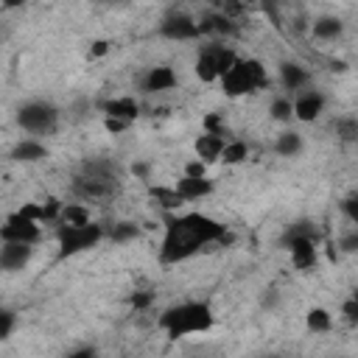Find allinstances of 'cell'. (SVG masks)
Here are the masks:
<instances>
[{
	"label": "cell",
	"instance_id": "34",
	"mask_svg": "<svg viewBox=\"0 0 358 358\" xmlns=\"http://www.w3.org/2000/svg\"><path fill=\"white\" fill-rule=\"evenodd\" d=\"M131 173H134L137 179L148 182V179H151V162H145V159H134V162H131Z\"/></svg>",
	"mask_w": 358,
	"mask_h": 358
},
{
	"label": "cell",
	"instance_id": "32",
	"mask_svg": "<svg viewBox=\"0 0 358 358\" xmlns=\"http://www.w3.org/2000/svg\"><path fill=\"white\" fill-rule=\"evenodd\" d=\"M341 316L347 319V322H358V299L355 296H347L344 302H341Z\"/></svg>",
	"mask_w": 358,
	"mask_h": 358
},
{
	"label": "cell",
	"instance_id": "7",
	"mask_svg": "<svg viewBox=\"0 0 358 358\" xmlns=\"http://www.w3.org/2000/svg\"><path fill=\"white\" fill-rule=\"evenodd\" d=\"M39 238H42V224H36V221H31V218H25L20 213L6 218V224L0 227V241L34 246V243H39Z\"/></svg>",
	"mask_w": 358,
	"mask_h": 358
},
{
	"label": "cell",
	"instance_id": "12",
	"mask_svg": "<svg viewBox=\"0 0 358 358\" xmlns=\"http://www.w3.org/2000/svg\"><path fill=\"white\" fill-rule=\"evenodd\" d=\"M179 84L176 78V70L168 67V64H157V67H148V73L143 76V90L151 92V95H159V92H171L173 87Z\"/></svg>",
	"mask_w": 358,
	"mask_h": 358
},
{
	"label": "cell",
	"instance_id": "37",
	"mask_svg": "<svg viewBox=\"0 0 358 358\" xmlns=\"http://www.w3.org/2000/svg\"><path fill=\"white\" fill-rule=\"evenodd\" d=\"M25 3H28V0H0V6L8 8V11H11V8H22Z\"/></svg>",
	"mask_w": 358,
	"mask_h": 358
},
{
	"label": "cell",
	"instance_id": "16",
	"mask_svg": "<svg viewBox=\"0 0 358 358\" xmlns=\"http://www.w3.org/2000/svg\"><path fill=\"white\" fill-rule=\"evenodd\" d=\"M0 268L3 271H17L31 260V249L28 243H11V241H0Z\"/></svg>",
	"mask_w": 358,
	"mask_h": 358
},
{
	"label": "cell",
	"instance_id": "27",
	"mask_svg": "<svg viewBox=\"0 0 358 358\" xmlns=\"http://www.w3.org/2000/svg\"><path fill=\"white\" fill-rule=\"evenodd\" d=\"M109 238H112L115 243H126V241H134V238H137V227H134V224H129V221H123V224H115V227H112V232H109Z\"/></svg>",
	"mask_w": 358,
	"mask_h": 358
},
{
	"label": "cell",
	"instance_id": "19",
	"mask_svg": "<svg viewBox=\"0 0 358 358\" xmlns=\"http://www.w3.org/2000/svg\"><path fill=\"white\" fill-rule=\"evenodd\" d=\"M90 221H92V213H90L87 204H81V201H67V204H62V210H59L56 227H84V224H90Z\"/></svg>",
	"mask_w": 358,
	"mask_h": 358
},
{
	"label": "cell",
	"instance_id": "29",
	"mask_svg": "<svg viewBox=\"0 0 358 358\" xmlns=\"http://www.w3.org/2000/svg\"><path fill=\"white\" fill-rule=\"evenodd\" d=\"M14 327H17V316L11 310H0V341L8 338L14 333Z\"/></svg>",
	"mask_w": 358,
	"mask_h": 358
},
{
	"label": "cell",
	"instance_id": "25",
	"mask_svg": "<svg viewBox=\"0 0 358 358\" xmlns=\"http://www.w3.org/2000/svg\"><path fill=\"white\" fill-rule=\"evenodd\" d=\"M268 117L277 123H291L294 120V109H291V95L288 92H277L268 103Z\"/></svg>",
	"mask_w": 358,
	"mask_h": 358
},
{
	"label": "cell",
	"instance_id": "9",
	"mask_svg": "<svg viewBox=\"0 0 358 358\" xmlns=\"http://www.w3.org/2000/svg\"><path fill=\"white\" fill-rule=\"evenodd\" d=\"M73 190L87 199V201H98V199H109L115 193V176H103V173H81L73 182Z\"/></svg>",
	"mask_w": 358,
	"mask_h": 358
},
{
	"label": "cell",
	"instance_id": "22",
	"mask_svg": "<svg viewBox=\"0 0 358 358\" xmlns=\"http://www.w3.org/2000/svg\"><path fill=\"white\" fill-rule=\"evenodd\" d=\"M151 199L165 210V213H179V207L185 204V199L179 196V190L173 185H154L151 187Z\"/></svg>",
	"mask_w": 358,
	"mask_h": 358
},
{
	"label": "cell",
	"instance_id": "13",
	"mask_svg": "<svg viewBox=\"0 0 358 358\" xmlns=\"http://www.w3.org/2000/svg\"><path fill=\"white\" fill-rule=\"evenodd\" d=\"M173 187L179 190V196H182L185 201L207 199V196L215 190V185H213L210 176H179V179L173 182Z\"/></svg>",
	"mask_w": 358,
	"mask_h": 358
},
{
	"label": "cell",
	"instance_id": "10",
	"mask_svg": "<svg viewBox=\"0 0 358 358\" xmlns=\"http://www.w3.org/2000/svg\"><path fill=\"white\" fill-rule=\"evenodd\" d=\"M159 34L171 42H187V39H196L201 36L199 34V22L190 17V14H171L159 22Z\"/></svg>",
	"mask_w": 358,
	"mask_h": 358
},
{
	"label": "cell",
	"instance_id": "2",
	"mask_svg": "<svg viewBox=\"0 0 358 358\" xmlns=\"http://www.w3.org/2000/svg\"><path fill=\"white\" fill-rule=\"evenodd\" d=\"M215 316H213V308L207 302H179V305H171L168 310H162L159 316V327L165 330L168 338H185V336H199V333H207L213 327Z\"/></svg>",
	"mask_w": 358,
	"mask_h": 358
},
{
	"label": "cell",
	"instance_id": "24",
	"mask_svg": "<svg viewBox=\"0 0 358 358\" xmlns=\"http://www.w3.org/2000/svg\"><path fill=\"white\" fill-rule=\"evenodd\" d=\"M305 327L313 333V336H322V333H330L333 330V313L327 308H310L305 313Z\"/></svg>",
	"mask_w": 358,
	"mask_h": 358
},
{
	"label": "cell",
	"instance_id": "3",
	"mask_svg": "<svg viewBox=\"0 0 358 358\" xmlns=\"http://www.w3.org/2000/svg\"><path fill=\"white\" fill-rule=\"evenodd\" d=\"M218 84H221V92L227 98H243V95L266 90L271 84V76H268V70L260 59H252V56L241 59L238 56V62L227 73H221Z\"/></svg>",
	"mask_w": 358,
	"mask_h": 358
},
{
	"label": "cell",
	"instance_id": "17",
	"mask_svg": "<svg viewBox=\"0 0 358 358\" xmlns=\"http://www.w3.org/2000/svg\"><path fill=\"white\" fill-rule=\"evenodd\" d=\"M193 73L201 84H213L218 81V53H215V45H207L204 50H199L196 56V64H193Z\"/></svg>",
	"mask_w": 358,
	"mask_h": 358
},
{
	"label": "cell",
	"instance_id": "31",
	"mask_svg": "<svg viewBox=\"0 0 358 358\" xmlns=\"http://www.w3.org/2000/svg\"><path fill=\"white\" fill-rule=\"evenodd\" d=\"M129 126H131L129 120H120V117H109V115H103V129H106L109 134H123Z\"/></svg>",
	"mask_w": 358,
	"mask_h": 358
},
{
	"label": "cell",
	"instance_id": "35",
	"mask_svg": "<svg viewBox=\"0 0 358 358\" xmlns=\"http://www.w3.org/2000/svg\"><path fill=\"white\" fill-rule=\"evenodd\" d=\"M151 302H154V294H145V291H134V296H131L134 310H145Z\"/></svg>",
	"mask_w": 358,
	"mask_h": 358
},
{
	"label": "cell",
	"instance_id": "20",
	"mask_svg": "<svg viewBox=\"0 0 358 358\" xmlns=\"http://www.w3.org/2000/svg\"><path fill=\"white\" fill-rule=\"evenodd\" d=\"M11 157L20 159V162H39V159L48 157V145H45L39 137H22V140L14 145Z\"/></svg>",
	"mask_w": 358,
	"mask_h": 358
},
{
	"label": "cell",
	"instance_id": "18",
	"mask_svg": "<svg viewBox=\"0 0 358 358\" xmlns=\"http://www.w3.org/2000/svg\"><path fill=\"white\" fill-rule=\"evenodd\" d=\"M221 148H224V137L221 134H210V131H201L196 140H193V154L204 162V165H213L218 162L221 157Z\"/></svg>",
	"mask_w": 358,
	"mask_h": 358
},
{
	"label": "cell",
	"instance_id": "36",
	"mask_svg": "<svg viewBox=\"0 0 358 358\" xmlns=\"http://www.w3.org/2000/svg\"><path fill=\"white\" fill-rule=\"evenodd\" d=\"M338 126H341V137L344 140H352L355 137V120H341Z\"/></svg>",
	"mask_w": 358,
	"mask_h": 358
},
{
	"label": "cell",
	"instance_id": "14",
	"mask_svg": "<svg viewBox=\"0 0 358 358\" xmlns=\"http://www.w3.org/2000/svg\"><path fill=\"white\" fill-rule=\"evenodd\" d=\"M344 34V20L336 14H322L310 22V36L316 42H336Z\"/></svg>",
	"mask_w": 358,
	"mask_h": 358
},
{
	"label": "cell",
	"instance_id": "28",
	"mask_svg": "<svg viewBox=\"0 0 358 358\" xmlns=\"http://www.w3.org/2000/svg\"><path fill=\"white\" fill-rule=\"evenodd\" d=\"M17 213L25 215V218H31V221H36V224H45V204H39V201H28Z\"/></svg>",
	"mask_w": 358,
	"mask_h": 358
},
{
	"label": "cell",
	"instance_id": "6",
	"mask_svg": "<svg viewBox=\"0 0 358 358\" xmlns=\"http://www.w3.org/2000/svg\"><path fill=\"white\" fill-rule=\"evenodd\" d=\"M291 109H294V120H299V123H313V120H319V117L324 115L327 98H324L322 90L305 87V90H299V92L291 95Z\"/></svg>",
	"mask_w": 358,
	"mask_h": 358
},
{
	"label": "cell",
	"instance_id": "15",
	"mask_svg": "<svg viewBox=\"0 0 358 358\" xmlns=\"http://www.w3.org/2000/svg\"><path fill=\"white\" fill-rule=\"evenodd\" d=\"M103 115L134 123V120L140 117V101H137L134 95H115V98L103 101Z\"/></svg>",
	"mask_w": 358,
	"mask_h": 358
},
{
	"label": "cell",
	"instance_id": "30",
	"mask_svg": "<svg viewBox=\"0 0 358 358\" xmlns=\"http://www.w3.org/2000/svg\"><path fill=\"white\" fill-rule=\"evenodd\" d=\"M182 176H207V165L199 157H193V159H187L182 165Z\"/></svg>",
	"mask_w": 358,
	"mask_h": 358
},
{
	"label": "cell",
	"instance_id": "21",
	"mask_svg": "<svg viewBox=\"0 0 358 358\" xmlns=\"http://www.w3.org/2000/svg\"><path fill=\"white\" fill-rule=\"evenodd\" d=\"M302 145H305V140H302V131H296V129H282L274 137V151L280 157H296L302 151Z\"/></svg>",
	"mask_w": 358,
	"mask_h": 358
},
{
	"label": "cell",
	"instance_id": "26",
	"mask_svg": "<svg viewBox=\"0 0 358 358\" xmlns=\"http://www.w3.org/2000/svg\"><path fill=\"white\" fill-rule=\"evenodd\" d=\"M201 131H210V134H227V120H224V115L221 112H207L204 117H201Z\"/></svg>",
	"mask_w": 358,
	"mask_h": 358
},
{
	"label": "cell",
	"instance_id": "8",
	"mask_svg": "<svg viewBox=\"0 0 358 358\" xmlns=\"http://www.w3.org/2000/svg\"><path fill=\"white\" fill-rule=\"evenodd\" d=\"M288 252H291V263L299 271H308L316 266L319 260V246H316V235L313 232H294L288 241Z\"/></svg>",
	"mask_w": 358,
	"mask_h": 358
},
{
	"label": "cell",
	"instance_id": "1",
	"mask_svg": "<svg viewBox=\"0 0 358 358\" xmlns=\"http://www.w3.org/2000/svg\"><path fill=\"white\" fill-rule=\"evenodd\" d=\"M229 241H232V235H229L227 224H221L204 213H182V215L171 213L165 221V238L159 246V260L165 266L182 263L207 243L224 246Z\"/></svg>",
	"mask_w": 358,
	"mask_h": 358
},
{
	"label": "cell",
	"instance_id": "4",
	"mask_svg": "<svg viewBox=\"0 0 358 358\" xmlns=\"http://www.w3.org/2000/svg\"><path fill=\"white\" fill-rule=\"evenodd\" d=\"M17 126L22 131H28L31 137L53 134L59 126V109L48 101H25L17 109Z\"/></svg>",
	"mask_w": 358,
	"mask_h": 358
},
{
	"label": "cell",
	"instance_id": "11",
	"mask_svg": "<svg viewBox=\"0 0 358 358\" xmlns=\"http://www.w3.org/2000/svg\"><path fill=\"white\" fill-rule=\"evenodd\" d=\"M277 81L288 95H294L305 87H310V70L305 64H296V62H282L277 67Z\"/></svg>",
	"mask_w": 358,
	"mask_h": 358
},
{
	"label": "cell",
	"instance_id": "5",
	"mask_svg": "<svg viewBox=\"0 0 358 358\" xmlns=\"http://www.w3.org/2000/svg\"><path fill=\"white\" fill-rule=\"evenodd\" d=\"M103 227L90 221L84 227H56V238H59V257H73L78 252H87L92 246H98L103 241Z\"/></svg>",
	"mask_w": 358,
	"mask_h": 358
},
{
	"label": "cell",
	"instance_id": "23",
	"mask_svg": "<svg viewBox=\"0 0 358 358\" xmlns=\"http://www.w3.org/2000/svg\"><path fill=\"white\" fill-rule=\"evenodd\" d=\"M246 157H249V143L241 140V137H229V140H224V148H221L218 162H224V165H241V162H246Z\"/></svg>",
	"mask_w": 358,
	"mask_h": 358
},
{
	"label": "cell",
	"instance_id": "33",
	"mask_svg": "<svg viewBox=\"0 0 358 358\" xmlns=\"http://www.w3.org/2000/svg\"><path fill=\"white\" fill-rule=\"evenodd\" d=\"M109 50H112V42L109 39H95L90 45V59H103Z\"/></svg>",
	"mask_w": 358,
	"mask_h": 358
}]
</instances>
